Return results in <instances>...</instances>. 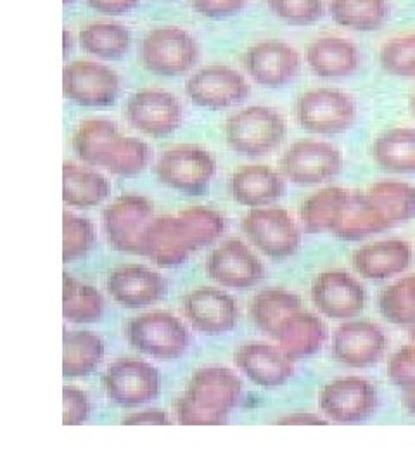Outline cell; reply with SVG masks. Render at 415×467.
<instances>
[{"label": "cell", "instance_id": "6da1fadb", "mask_svg": "<svg viewBox=\"0 0 415 467\" xmlns=\"http://www.w3.org/2000/svg\"><path fill=\"white\" fill-rule=\"evenodd\" d=\"M241 393V379L231 368H200L191 378L185 395L177 401V419L185 426L225 424Z\"/></svg>", "mask_w": 415, "mask_h": 467}, {"label": "cell", "instance_id": "7a4b0ae2", "mask_svg": "<svg viewBox=\"0 0 415 467\" xmlns=\"http://www.w3.org/2000/svg\"><path fill=\"white\" fill-rule=\"evenodd\" d=\"M283 115L266 106H251L227 119L225 135L231 150L241 156H266L283 144L285 137Z\"/></svg>", "mask_w": 415, "mask_h": 467}, {"label": "cell", "instance_id": "3957f363", "mask_svg": "<svg viewBox=\"0 0 415 467\" xmlns=\"http://www.w3.org/2000/svg\"><path fill=\"white\" fill-rule=\"evenodd\" d=\"M198 42L177 26L154 28L140 44L144 67L160 77H179L198 63Z\"/></svg>", "mask_w": 415, "mask_h": 467}, {"label": "cell", "instance_id": "277c9868", "mask_svg": "<svg viewBox=\"0 0 415 467\" xmlns=\"http://www.w3.org/2000/svg\"><path fill=\"white\" fill-rule=\"evenodd\" d=\"M299 127L318 135L343 134L357 119V104L347 92L316 88L305 92L296 102Z\"/></svg>", "mask_w": 415, "mask_h": 467}, {"label": "cell", "instance_id": "5b68a950", "mask_svg": "<svg viewBox=\"0 0 415 467\" xmlns=\"http://www.w3.org/2000/svg\"><path fill=\"white\" fill-rule=\"evenodd\" d=\"M215 171L213 156L192 144L166 150L156 163L158 181L189 196L204 194Z\"/></svg>", "mask_w": 415, "mask_h": 467}, {"label": "cell", "instance_id": "8992f818", "mask_svg": "<svg viewBox=\"0 0 415 467\" xmlns=\"http://www.w3.org/2000/svg\"><path fill=\"white\" fill-rule=\"evenodd\" d=\"M127 339L135 350L158 360L181 358L189 347V333L181 318L152 312L132 318L127 324Z\"/></svg>", "mask_w": 415, "mask_h": 467}, {"label": "cell", "instance_id": "52a82bcc", "mask_svg": "<svg viewBox=\"0 0 415 467\" xmlns=\"http://www.w3.org/2000/svg\"><path fill=\"white\" fill-rule=\"evenodd\" d=\"M281 168L293 184H326L339 175L343 154L329 142L301 140L284 152Z\"/></svg>", "mask_w": 415, "mask_h": 467}, {"label": "cell", "instance_id": "ba28073f", "mask_svg": "<svg viewBox=\"0 0 415 467\" xmlns=\"http://www.w3.org/2000/svg\"><path fill=\"white\" fill-rule=\"evenodd\" d=\"M152 222V204L139 194H123L102 212V227L118 251L140 254L142 235Z\"/></svg>", "mask_w": 415, "mask_h": 467}, {"label": "cell", "instance_id": "9c48e42d", "mask_svg": "<svg viewBox=\"0 0 415 467\" xmlns=\"http://www.w3.org/2000/svg\"><path fill=\"white\" fill-rule=\"evenodd\" d=\"M243 231L270 258H289L298 251L301 233L283 208H254L243 218Z\"/></svg>", "mask_w": 415, "mask_h": 467}, {"label": "cell", "instance_id": "30bf717a", "mask_svg": "<svg viewBox=\"0 0 415 467\" xmlns=\"http://www.w3.org/2000/svg\"><path fill=\"white\" fill-rule=\"evenodd\" d=\"M106 395L121 407H137L154 400L160 393V374L148 362L118 358L102 376Z\"/></svg>", "mask_w": 415, "mask_h": 467}, {"label": "cell", "instance_id": "8fae6325", "mask_svg": "<svg viewBox=\"0 0 415 467\" xmlns=\"http://www.w3.org/2000/svg\"><path fill=\"white\" fill-rule=\"evenodd\" d=\"M378 389L362 378H343L327 384L320 393V407L339 424H357L378 410Z\"/></svg>", "mask_w": 415, "mask_h": 467}, {"label": "cell", "instance_id": "7c38bea8", "mask_svg": "<svg viewBox=\"0 0 415 467\" xmlns=\"http://www.w3.org/2000/svg\"><path fill=\"white\" fill-rule=\"evenodd\" d=\"M63 90L67 99L85 108L111 106L119 96V78L111 67L92 61L65 67Z\"/></svg>", "mask_w": 415, "mask_h": 467}, {"label": "cell", "instance_id": "4fadbf2b", "mask_svg": "<svg viewBox=\"0 0 415 467\" xmlns=\"http://www.w3.org/2000/svg\"><path fill=\"white\" fill-rule=\"evenodd\" d=\"M127 118L139 132L160 139L182 125V106L166 90L146 88L130 96L127 102Z\"/></svg>", "mask_w": 415, "mask_h": 467}, {"label": "cell", "instance_id": "5bb4252c", "mask_svg": "<svg viewBox=\"0 0 415 467\" xmlns=\"http://www.w3.org/2000/svg\"><path fill=\"white\" fill-rule=\"evenodd\" d=\"M185 94L196 106L216 111L248 99L249 85L233 67L215 65L194 73L185 84Z\"/></svg>", "mask_w": 415, "mask_h": 467}, {"label": "cell", "instance_id": "9a60e30c", "mask_svg": "<svg viewBox=\"0 0 415 467\" xmlns=\"http://www.w3.org/2000/svg\"><path fill=\"white\" fill-rule=\"evenodd\" d=\"M244 67L256 84L281 88L296 78L301 57L298 50L283 40H264L249 47Z\"/></svg>", "mask_w": 415, "mask_h": 467}, {"label": "cell", "instance_id": "2e32d148", "mask_svg": "<svg viewBox=\"0 0 415 467\" xmlns=\"http://www.w3.org/2000/svg\"><path fill=\"white\" fill-rule=\"evenodd\" d=\"M388 347V337L374 322L353 320L343 324L332 343V353L337 362L353 368H370L378 364Z\"/></svg>", "mask_w": 415, "mask_h": 467}, {"label": "cell", "instance_id": "e0dca14e", "mask_svg": "<svg viewBox=\"0 0 415 467\" xmlns=\"http://www.w3.org/2000/svg\"><path fill=\"white\" fill-rule=\"evenodd\" d=\"M208 277L233 289H248L264 279V264L239 239H229L218 246L206 264Z\"/></svg>", "mask_w": 415, "mask_h": 467}, {"label": "cell", "instance_id": "ac0fdd59", "mask_svg": "<svg viewBox=\"0 0 415 467\" xmlns=\"http://www.w3.org/2000/svg\"><path fill=\"white\" fill-rule=\"evenodd\" d=\"M312 300L329 318H353L366 308L364 285L347 272H324L312 284Z\"/></svg>", "mask_w": 415, "mask_h": 467}, {"label": "cell", "instance_id": "d6986e66", "mask_svg": "<svg viewBox=\"0 0 415 467\" xmlns=\"http://www.w3.org/2000/svg\"><path fill=\"white\" fill-rule=\"evenodd\" d=\"M198 250L187 227L179 217L154 218L142 235L140 254L160 267L182 265Z\"/></svg>", "mask_w": 415, "mask_h": 467}, {"label": "cell", "instance_id": "ffe728a7", "mask_svg": "<svg viewBox=\"0 0 415 467\" xmlns=\"http://www.w3.org/2000/svg\"><path fill=\"white\" fill-rule=\"evenodd\" d=\"M183 314L198 333L208 336L229 333L237 324L235 301L216 287L191 291L183 300Z\"/></svg>", "mask_w": 415, "mask_h": 467}, {"label": "cell", "instance_id": "44dd1931", "mask_svg": "<svg viewBox=\"0 0 415 467\" xmlns=\"http://www.w3.org/2000/svg\"><path fill=\"white\" fill-rule=\"evenodd\" d=\"M108 291L125 308H144L161 300L168 284L158 272L142 265H125L108 277Z\"/></svg>", "mask_w": 415, "mask_h": 467}, {"label": "cell", "instance_id": "7402d4cb", "mask_svg": "<svg viewBox=\"0 0 415 467\" xmlns=\"http://www.w3.org/2000/svg\"><path fill=\"white\" fill-rule=\"evenodd\" d=\"M233 358L253 383L264 388L283 386L295 376L293 358L266 343L241 345Z\"/></svg>", "mask_w": 415, "mask_h": 467}, {"label": "cell", "instance_id": "603a6c76", "mask_svg": "<svg viewBox=\"0 0 415 467\" xmlns=\"http://www.w3.org/2000/svg\"><path fill=\"white\" fill-rule=\"evenodd\" d=\"M412 264V250L399 239L367 244L353 253L355 270L372 281H382L405 272Z\"/></svg>", "mask_w": 415, "mask_h": 467}, {"label": "cell", "instance_id": "cb8c5ba5", "mask_svg": "<svg viewBox=\"0 0 415 467\" xmlns=\"http://www.w3.org/2000/svg\"><path fill=\"white\" fill-rule=\"evenodd\" d=\"M306 63L320 78H345L360 67V52L341 36H324L306 50Z\"/></svg>", "mask_w": 415, "mask_h": 467}, {"label": "cell", "instance_id": "d4e9b609", "mask_svg": "<svg viewBox=\"0 0 415 467\" xmlns=\"http://www.w3.org/2000/svg\"><path fill=\"white\" fill-rule=\"evenodd\" d=\"M231 194L243 206L256 208L285 194L283 177L265 165H248L235 171L231 179Z\"/></svg>", "mask_w": 415, "mask_h": 467}, {"label": "cell", "instance_id": "484cf974", "mask_svg": "<svg viewBox=\"0 0 415 467\" xmlns=\"http://www.w3.org/2000/svg\"><path fill=\"white\" fill-rule=\"evenodd\" d=\"M281 348L293 360L310 357L320 350L327 339V327L314 314L298 312L287 318L279 333Z\"/></svg>", "mask_w": 415, "mask_h": 467}, {"label": "cell", "instance_id": "4316f807", "mask_svg": "<svg viewBox=\"0 0 415 467\" xmlns=\"http://www.w3.org/2000/svg\"><path fill=\"white\" fill-rule=\"evenodd\" d=\"M389 227L381 212L367 198L366 192H349L348 201L332 234L345 241H360Z\"/></svg>", "mask_w": 415, "mask_h": 467}, {"label": "cell", "instance_id": "83f0119b", "mask_svg": "<svg viewBox=\"0 0 415 467\" xmlns=\"http://www.w3.org/2000/svg\"><path fill=\"white\" fill-rule=\"evenodd\" d=\"M298 312H301L298 296L277 287L264 289L251 303V317L256 327L275 339L279 337L284 322Z\"/></svg>", "mask_w": 415, "mask_h": 467}, {"label": "cell", "instance_id": "f1b7e54d", "mask_svg": "<svg viewBox=\"0 0 415 467\" xmlns=\"http://www.w3.org/2000/svg\"><path fill=\"white\" fill-rule=\"evenodd\" d=\"M376 163L393 173H415V129L399 127L382 132L374 146Z\"/></svg>", "mask_w": 415, "mask_h": 467}, {"label": "cell", "instance_id": "f546056e", "mask_svg": "<svg viewBox=\"0 0 415 467\" xmlns=\"http://www.w3.org/2000/svg\"><path fill=\"white\" fill-rule=\"evenodd\" d=\"M348 198V191L341 187H327L310 196L299 212L305 233H332L341 218Z\"/></svg>", "mask_w": 415, "mask_h": 467}, {"label": "cell", "instance_id": "4dcf8cb0", "mask_svg": "<svg viewBox=\"0 0 415 467\" xmlns=\"http://www.w3.org/2000/svg\"><path fill=\"white\" fill-rule=\"evenodd\" d=\"M109 194L108 181L90 168L67 161L63 165V200L75 208L98 206Z\"/></svg>", "mask_w": 415, "mask_h": 467}, {"label": "cell", "instance_id": "1f68e13d", "mask_svg": "<svg viewBox=\"0 0 415 467\" xmlns=\"http://www.w3.org/2000/svg\"><path fill=\"white\" fill-rule=\"evenodd\" d=\"M331 16L353 32H376L389 17L388 0H331Z\"/></svg>", "mask_w": 415, "mask_h": 467}, {"label": "cell", "instance_id": "d6a6232c", "mask_svg": "<svg viewBox=\"0 0 415 467\" xmlns=\"http://www.w3.org/2000/svg\"><path fill=\"white\" fill-rule=\"evenodd\" d=\"M104 357V343L90 331H67L63 337V374L82 378L98 368Z\"/></svg>", "mask_w": 415, "mask_h": 467}, {"label": "cell", "instance_id": "836d02e7", "mask_svg": "<svg viewBox=\"0 0 415 467\" xmlns=\"http://www.w3.org/2000/svg\"><path fill=\"white\" fill-rule=\"evenodd\" d=\"M367 198L391 225L405 223L415 218V187L399 181H381L370 185Z\"/></svg>", "mask_w": 415, "mask_h": 467}, {"label": "cell", "instance_id": "e575fe53", "mask_svg": "<svg viewBox=\"0 0 415 467\" xmlns=\"http://www.w3.org/2000/svg\"><path fill=\"white\" fill-rule=\"evenodd\" d=\"M150 161V150L146 142L119 134L104 150L99 167L119 177H137Z\"/></svg>", "mask_w": 415, "mask_h": 467}, {"label": "cell", "instance_id": "d590c367", "mask_svg": "<svg viewBox=\"0 0 415 467\" xmlns=\"http://www.w3.org/2000/svg\"><path fill=\"white\" fill-rule=\"evenodd\" d=\"M80 47L100 59H119L130 49V32L117 23H94L78 35Z\"/></svg>", "mask_w": 415, "mask_h": 467}, {"label": "cell", "instance_id": "8d00e7d4", "mask_svg": "<svg viewBox=\"0 0 415 467\" xmlns=\"http://www.w3.org/2000/svg\"><path fill=\"white\" fill-rule=\"evenodd\" d=\"M104 312L99 291L88 284L63 274V316L75 324L98 322Z\"/></svg>", "mask_w": 415, "mask_h": 467}, {"label": "cell", "instance_id": "74e56055", "mask_svg": "<svg viewBox=\"0 0 415 467\" xmlns=\"http://www.w3.org/2000/svg\"><path fill=\"white\" fill-rule=\"evenodd\" d=\"M118 127L109 119H85L73 135V150L90 167H99L100 158L111 140L118 137Z\"/></svg>", "mask_w": 415, "mask_h": 467}, {"label": "cell", "instance_id": "f35d334b", "mask_svg": "<svg viewBox=\"0 0 415 467\" xmlns=\"http://www.w3.org/2000/svg\"><path fill=\"white\" fill-rule=\"evenodd\" d=\"M179 218L182 220L198 248L215 243L225 231V220L212 208L192 206L181 212Z\"/></svg>", "mask_w": 415, "mask_h": 467}, {"label": "cell", "instance_id": "ab89813d", "mask_svg": "<svg viewBox=\"0 0 415 467\" xmlns=\"http://www.w3.org/2000/svg\"><path fill=\"white\" fill-rule=\"evenodd\" d=\"M381 67L388 75L415 78V34L401 35L382 46Z\"/></svg>", "mask_w": 415, "mask_h": 467}, {"label": "cell", "instance_id": "60d3db41", "mask_svg": "<svg viewBox=\"0 0 415 467\" xmlns=\"http://www.w3.org/2000/svg\"><path fill=\"white\" fill-rule=\"evenodd\" d=\"M379 308L384 318L397 326L415 324V300L409 289L407 279L388 285L379 296Z\"/></svg>", "mask_w": 415, "mask_h": 467}, {"label": "cell", "instance_id": "b9f144b4", "mask_svg": "<svg viewBox=\"0 0 415 467\" xmlns=\"http://www.w3.org/2000/svg\"><path fill=\"white\" fill-rule=\"evenodd\" d=\"M96 233L87 218L77 217L65 212L63 215V260L73 262L85 256L94 248Z\"/></svg>", "mask_w": 415, "mask_h": 467}, {"label": "cell", "instance_id": "7bdbcfd3", "mask_svg": "<svg viewBox=\"0 0 415 467\" xmlns=\"http://www.w3.org/2000/svg\"><path fill=\"white\" fill-rule=\"evenodd\" d=\"M274 16L293 26H308L324 16V0H266Z\"/></svg>", "mask_w": 415, "mask_h": 467}, {"label": "cell", "instance_id": "ee69618b", "mask_svg": "<svg viewBox=\"0 0 415 467\" xmlns=\"http://www.w3.org/2000/svg\"><path fill=\"white\" fill-rule=\"evenodd\" d=\"M391 381L407 391H415V345L397 351L389 360Z\"/></svg>", "mask_w": 415, "mask_h": 467}, {"label": "cell", "instance_id": "f6af8a7d", "mask_svg": "<svg viewBox=\"0 0 415 467\" xmlns=\"http://www.w3.org/2000/svg\"><path fill=\"white\" fill-rule=\"evenodd\" d=\"M90 401L82 389L65 386L63 388V424L78 426L88 419Z\"/></svg>", "mask_w": 415, "mask_h": 467}, {"label": "cell", "instance_id": "bcb514c9", "mask_svg": "<svg viewBox=\"0 0 415 467\" xmlns=\"http://www.w3.org/2000/svg\"><path fill=\"white\" fill-rule=\"evenodd\" d=\"M246 0H192L194 11L204 17L222 19L231 17L243 11Z\"/></svg>", "mask_w": 415, "mask_h": 467}, {"label": "cell", "instance_id": "7dc6e473", "mask_svg": "<svg viewBox=\"0 0 415 467\" xmlns=\"http://www.w3.org/2000/svg\"><path fill=\"white\" fill-rule=\"evenodd\" d=\"M140 0H87L90 9L106 16H119L133 11Z\"/></svg>", "mask_w": 415, "mask_h": 467}, {"label": "cell", "instance_id": "c3c4849f", "mask_svg": "<svg viewBox=\"0 0 415 467\" xmlns=\"http://www.w3.org/2000/svg\"><path fill=\"white\" fill-rule=\"evenodd\" d=\"M121 424L127 426H165L168 424V418H166L163 410H144L139 414H130L121 420Z\"/></svg>", "mask_w": 415, "mask_h": 467}, {"label": "cell", "instance_id": "681fc988", "mask_svg": "<svg viewBox=\"0 0 415 467\" xmlns=\"http://www.w3.org/2000/svg\"><path fill=\"white\" fill-rule=\"evenodd\" d=\"M277 424H283V426H322V424H327V420L314 416V414H291V416L279 419Z\"/></svg>", "mask_w": 415, "mask_h": 467}, {"label": "cell", "instance_id": "f907efd6", "mask_svg": "<svg viewBox=\"0 0 415 467\" xmlns=\"http://www.w3.org/2000/svg\"><path fill=\"white\" fill-rule=\"evenodd\" d=\"M403 403H405V407L409 409V412L415 416V391H407V393L403 395Z\"/></svg>", "mask_w": 415, "mask_h": 467}, {"label": "cell", "instance_id": "816d5d0a", "mask_svg": "<svg viewBox=\"0 0 415 467\" xmlns=\"http://www.w3.org/2000/svg\"><path fill=\"white\" fill-rule=\"evenodd\" d=\"M407 279V284H409V289H410V293H412V296H414L415 300V275H410V277H405Z\"/></svg>", "mask_w": 415, "mask_h": 467}, {"label": "cell", "instance_id": "f5cc1de1", "mask_svg": "<svg viewBox=\"0 0 415 467\" xmlns=\"http://www.w3.org/2000/svg\"><path fill=\"white\" fill-rule=\"evenodd\" d=\"M65 56L67 54V49H71V35L67 30H65Z\"/></svg>", "mask_w": 415, "mask_h": 467}, {"label": "cell", "instance_id": "db71d44e", "mask_svg": "<svg viewBox=\"0 0 415 467\" xmlns=\"http://www.w3.org/2000/svg\"><path fill=\"white\" fill-rule=\"evenodd\" d=\"M410 339L415 343V324L410 327Z\"/></svg>", "mask_w": 415, "mask_h": 467}, {"label": "cell", "instance_id": "11a10c76", "mask_svg": "<svg viewBox=\"0 0 415 467\" xmlns=\"http://www.w3.org/2000/svg\"><path fill=\"white\" fill-rule=\"evenodd\" d=\"M412 109H414V115H415V96H414V99H412Z\"/></svg>", "mask_w": 415, "mask_h": 467}, {"label": "cell", "instance_id": "9f6ffc18", "mask_svg": "<svg viewBox=\"0 0 415 467\" xmlns=\"http://www.w3.org/2000/svg\"><path fill=\"white\" fill-rule=\"evenodd\" d=\"M63 2H65V4H69V2H73V0H63Z\"/></svg>", "mask_w": 415, "mask_h": 467}]
</instances>
